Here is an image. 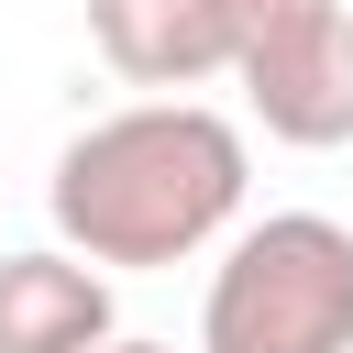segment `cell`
Listing matches in <instances>:
<instances>
[{"mask_svg":"<svg viewBox=\"0 0 353 353\" xmlns=\"http://www.w3.org/2000/svg\"><path fill=\"white\" fill-rule=\"evenodd\" d=\"M243 188H254V143H243L232 110L132 99V110H99L88 132H66L44 210H55L66 254H88L110 276H154V265L210 254L243 221Z\"/></svg>","mask_w":353,"mask_h":353,"instance_id":"cell-1","label":"cell"},{"mask_svg":"<svg viewBox=\"0 0 353 353\" xmlns=\"http://www.w3.org/2000/svg\"><path fill=\"white\" fill-rule=\"evenodd\" d=\"M199 353H353V221L265 210L221 243Z\"/></svg>","mask_w":353,"mask_h":353,"instance_id":"cell-2","label":"cell"},{"mask_svg":"<svg viewBox=\"0 0 353 353\" xmlns=\"http://www.w3.org/2000/svg\"><path fill=\"white\" fill-rule=\"evenodd\" d=\"M221 11H232L243 110L298 154H342L353 143V0H221Z\"/></svg>","mask_w":353,"mask_h":353,"instance_id":"cell-3","label":"cell"},{"mask_svg":"<svg viewBox=\"0 0 353 353\" xmlns=\"http://www.w3.org/2000/svg\"><path fill=\"white\" fill-rule=\"evenodd\" d=\"M88 44L110 77L154 88V99L232 77V11L221 0H88Z\"/></svg>","mask_w":353,"mask_h":353,"instance_id":"cell-4","label":"cell"},{"mask_svg":"<svg viewBox=\"0 0 353 353\" xmlns=\"http://www.w3.org/2000/svg\"><path fill=\"white\" fill-rule=\"evenodd\" d=\"M121 320H110V265L66 254V243H33V254H0V353H99Z\"/></svg>","mask_w":353,"mask_h":353,"instance_id":"cell-5","label":"cell"},{"mask_svg":"<svg viewBox=\"0 0 353 353\" xmlns=\"http://www.w3.org/2000/svg\"><path fill=\"white\" fill-rule=\"evenodd\" d=\"M99 353H176V342H143V331H110Z\"/></svg>","mask_w":353,"mask_h":353,"instance_id":"cell-6","label":"cell"}]
</instances>
